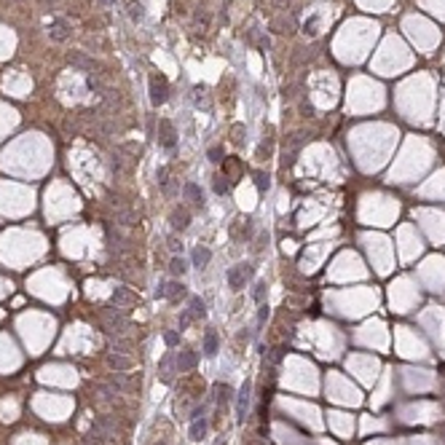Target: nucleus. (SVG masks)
Wrapping results in <instances>:
<instances>
[{
  "label": "nucleus",
  "instance_id": "nucleus-1",
  "mask_svg": "<svg viewBox=\"0 0 445 445\" xmlns=\"http://www.w3.org/2000/svg\"><path fill=\"white\" fill-rule=\"evenodd\" d=\"M250 273H252V268L247 266V263H239V266H233V268L228 271V285H231V290H242L244 282L250 279Z\"/></svg>",
  "mask_w": 445,
  "mask_h": 445
},
{
  "label": "nucleus",
  "instance_id": "nucleus-2",
  "mask_svg": "<svg viewBox=\"0 0 445 445\" xmlns=\"http://www.w3.org/2000/svg\"><path fill=\"white\" fill-rule=\"evenodd\" d=\"M166 94H169L166 81L161 78V75H150V102H153V105H161V102L166 99Z\"/></svg>",
  "mask_w": 445,
  "mask_h": 445
},
{
  "label": "nucleus",
  "instance_id": "nucleus-3",
  "mask_svg": "<svg viewBox=\"0 0 445 445\" xmlns=\"http://www.w3.org/2000/svg\"><path fill=\"white\" fill-rule=\"evenodd\" d=\"M196 362H198V357H196V352H191V349H185V352H180L175 357L177 373H191L193 367H196Z\"/></svg>",
  "mask_w": 445,
  "mask_h": 445
},
{
  "label": "nucleus",
  "instance_id": "nucleus-4",
  "mask_svg": "<svg viewBox=\"0 0 445 445\" xmlns=\"http://www.w3.org/2000/svg\"><path fill=\"white\" fill-rule=\"evenodd\" d=\"M250 389H252L250 381L239 389V400H236V416H239V421L247 419V410H250Z\"/></svg>",
  "mask_w": 445,
  "mask_h": 445
},
{
  "label": "nucleus",
  "instance_id": "nucleus-5",
  "mask_svg": "<svg viewBox=\"0 0 445 445\" xmlns=\"http://www.w3.org/2000/svg\"><path fill=\"white\" fill-rule=\"evenodd\" d=\"M183 196H185L193 207H201V204H204V193H201V188H198L196 183H188V185L183 188Z\"/></svg>",
  "mask_w": 445,
  "mask_h": 445
},
{
  "label": "nucleus",
  "instance_id": "nucleus-6",
  "mask_svg": "<svg viewBox=\"0 0 445 445\" xmlns=\"http://www.w3.org/2000/svg\"><path fill=\"white\" fill-rule=\"evenodd\" d=\"M217 346H220L217 333H215V330H207V333H204V354L207 357H215L217 354Z\"/></svg>",
  "mask_w": 445,
  "mask_h": 445
},
{
  "label": "nucleus",
  "instance_id": "nucleus-7",
  "mask_svg": "<svg viewBox=\"0 0 445 445\" xmlns=\"http://www.w3.org/2000/svg\"><path fill=\"white\" fill-rule=\"evenodd\" d=\"M188 223H191V212H188L185 207H183V210H175V212H172V225H175L177 231L188 228Z\"/></svg>",
  "mask_w": 445,
  "mask_h": 445
},
{
  "label": "nucleus",
  "instance_id": "nucleus-8",
  "mask_svg": "<svg viewBox=\"0 0 445 445\" xmlns=\"http://www.w3.org/2000/svg\"><path fill=\"white\" fill-rule=\"evenodd\" d=\"M161 143H164L166 148H175V129H172V124L169 121H161Z\"/></svg>",
  "mask_w": 445,
  "mask_h": 445
},
{
  "label": "nucleus",
  "instance_id": "nucleus-9",
  "mask_svg": "<svg viewBox=\"0 0 445 445\" xmlns=\"http://www.w3.org/2000/svg\"><path fill=\"white\" fill-rule=\"evenodd\" d=\"M210 260H212V252L207 250V247H196V250H193V263H196L198 268H204Z\"/></svg>",
  "mask_w": 445,
  "mask_h": 445
},
{
  "label": "nucleus",
  "instance_id": "nucleus-10",
  "mask_svg": "<svg viewBox=\"0 0 445 445\" xmlns=\"http://www.w3.org/2000/svg\"><path fill=\"white\" fill-rule=\"evenodd\" d=\"M207 434V421H204V416L201 419H193V424H191V440H201Z\"/></svg>",
  "mask_w": 445,
  "mask_h": 445
},
{
  "label": "nucleus",
  "instance_id": "nucleus-11",
  "mask_svg": "<svg viewBox=\"0 0 445 445\" xmlns=\"http://www.w3.org/2000/svg\"><path fill=\"white\" fill-rule=\"evenodd\" d=\"M129 16H131V22H143L145 11H143V6H140L137 0H129Z\"/></svg>",
  "mask_w": 445,
  "mask_h": 445
},
{
  "label": "nucleus",
  "instance_id": "nucleus-12",
  "mask_svg": "<svg viewBox=\"0 0 445 445\" xmlns=\"http://www.w3.org/2000/svg\"><path fill=\"white\" fill-rule=\"evenodd\" d=\"M169 271L175 273V277H183V273L188 271V263L183 258H172V263H169Z\"/></svg>",
  "mask_w": 445,
  "mask_h": 445
},
{
  "label": "nucleus",
  "instance_id": "nucleus-13",
  "mask_svg": "<svg viewBox=\"0 0 445 445\" xmlns=\"http://www.w3.org/2000/svg\"><path fill=\"white\" fill-rule=\"evenodd\" d=\"M49 32H51L54 41H64V38H67V22H56L54 30H49Z\"/></svg>",
  "mask_w": 445,
  "mask_h": 445
},
{
  "label": "nucleus",
  "instance_id": "nucleus-14",
  "mask_svg": "<svg viewBox=\"0 0 445 445\" xmlns=\"http://www.w3.org/2000/svg\"><path fill=\"white\" fill-rule=\"evenodd\" d=\"M110 367H116V370H129V367H131V362H129L126 357H118V354H113V357H110Z\"/></svg>",
  "mask_w": 445,
  "mask_h": 445
},
{
  "label": "nucleus",
  "instance_id": "nucleus-15",
  "mask_svg": "<svg viewBox=\"0 0 445 445\" xmlns=\"http://www.w3.org/2000/svg\"><path fill=\"white\" fill-rule=\"evenodd\" d=\"M172 365H175V359L172 357H166L164 362H161V378H164V381H172Z\"/></svg>",
  "mask_w": 445,
  "mask_h": 445
},
{
  "label": "nucleus",
  "instance_id": "nucleus-16",
  "mask_svg": "<svg viewBox=\"0 0 445 445\" xmlns=\"http://www.w3.org/2000/svg\"><path fill=\"white\" fill-rule=\"evenodd\" d=\"M193 314V319L196 317H204V300L201 298H191V309H188Z\"/></svg>",
  "mask_w": 445,
  "mask_h": 445
},
{
  "label": "nucleus",
  "instance_id": "nucleus-17",
  "mask_svg": "<svg viewBox=\"0 0 445 445\" xmlns=\"http://www.w3.org/2000/svg\"><path fill=\"white\" fill-rule=\"evenodd\" d=\"M70 62H73V64H78V67H83V70H91V67H94V64L86 59V56H81V54H70Z\"/></svg>",
  "mask_w": 445,
  "mask_h": 445
},
{
  "label": "nucleus",
  "instance_id": "nucleus-18",
  "mask_svg": "<svg viewBox=\"0 0 445 445\" xmlns=\"http://www.w3.org/2000/svg\"><path fill=\"white\" fill-rule=\"evenodd\" d=\"M252 298L258 300V303H263V298H266V285H263V282H260V285H255V292H252Z\"/></svg>",
  "mask_w": 445,
  "mask_h": 445
},
{
  "label": "nucleus",
  "instance_id": "nucleus-19",
  "mask_svg": "<svg viewBox=\"0 0 445 445\" xmlns=\"http://www.w3.org/2000/svg\"><path fill=\"white\" fill-rule=\"evenodd\" d=\"M215 191H217V193H225V191H228V183H225V177H215Z\"/></svg>",
  "mask_w": 445,
  "mask_h": 445
},
{
  "label": "nucleus",
  "instance_id": "nucleus-20",
  "mask_svg": "<svg viewBox=\"0 0 445 445\" xmlns=\"http://www.w3.org/2000/svg\"><path fill=\"white\" fill-rule=\"evenodd\" d=\"M191 322H193V314H191V311H183V317H180V330H185Z\"/></svg>",
  "mask_w": 445,
  "mask_h": 445
},
{
  "label": "nucleus",
  "instance_id": "nucleus-21",
  "mask_svg": "<svg viewBox=\"0 0 445 445\" xmlns=\"http://www.w3.org/2000/svg\"><path fill=\"white\" fill-rule=\"evenodd\" d=\"M166 344L175 346V344H177V333H166Z\"/></svg>",
  "mask_w": 445,
  "mask_h": 445
},
{
  "label": "nucleus",
  "instance_id": "nucleus-22",
  "mask_svg": "<svg viewBox=\"0 0 445 445\" xmlns=\"http://www.w3.org/2000/svg\"><path fill=\"white\" fill-rule=\"evenodd\" d=\"M266 317H268V309H266V306H260V314H258V322H263V319H266Z\"/></svg>",
  "mask_w": 445,
  "mask_h": 445
},
{
  "label": "nucleus",
  "instance_id": "nucleus-23",
  "mask_svg": "<svg viewBox=\"0 0 445 445\" xmlns=\"http://www.w3.org/2000/svg\"><path fill=\"white\" fill-rule=\"evenodd\" d=\"M210 156H212V161H217V156H220V148H212V150H210Z\"/></svg>",
  "mask_w": 445,
  "mask_h": 445
},
{
  "label": "nucleus",
  "instance_id": "nucleus-24",
  "mask_svg": "<svg viewBox=\"0 0 445 445\" xmlns=\"http://www.w3.org/2000/svg\"><path fill=\"white\" fill-rule=\"evenodd\" d=\"M215 445H225V440H217V442H215Z\"/></svg>",
  "mask_w": 445,
  "mask_h": 445
},
{
  "label": "nucleus",
  "instance_id": "nucleus-25",
  "mask_svg": "<svg viewBox=\"0 0 445 445\" xmlns=\"http://www.w3.org/2000/svg\"><path fill=\"white\" fill-rule=\"evenodd\" d=\"M158 445H169V442H158Z\"/></svg>",
  "mask_w": 445,
  "mask_h": 445
}]
</instances>
